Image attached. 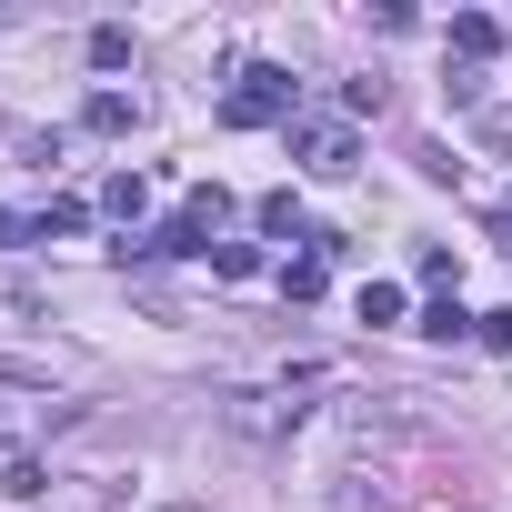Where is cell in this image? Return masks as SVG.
Here are the masks:
<instances>
[{"instance_id":"obj_7","label":"cell","mask_w":512,"mask_h":512,"mask_svg":"<svg viewBox=\"0 0 512 512\" xmlns=\"http://www.w3.org/2000/svg\"><path fill=\"white\" fill-rule=\"evenodd\" d=\"M81 121H91V131H131V101H121V91H91Z\"/></svg>"},{"instance_id":"obj_2","label":"cell","mask_w":512,"mask_h":512,"mask_svg":"<svg viewBox=\"0 0 512 512\" xmlns=\"http://www.w3.org/2000/svg\"><path fill=\"white\" fill-rule=\"evenodd\" d=\"M292 151H302V171H312V181H352V161H362L352 121H292Z\"/></svg>"},{"instance_id":"obj_13","label":"cell","mask_w":512,"mask_h":512,"mask_svg":"<svg viewBox=\"0 0 512 512\" xmlns=\"http://www.w3.org/2000/svg\"><path fill=\"white\" fill-rule=\"evenodd\" d=\"M472 332H482V342H492V352H512V312H482V322H472Z\"/></svg>"},{"instance_id":"obj_10","label":"cell","mask_w":512,"mask_h":512,"mask_svg":"<svg viewBox=\"0 0 512 512\" xmlns=\"http://www.w3.org/2000/svg\"><path fill=\"white\" fill-rule=\"evenodd\" d=\"M221 211H231V201H221V191H211V181H201V191H191V201H181V221H201V231H221Z\"/></svg>"},{"instance_id":"obj_9","label":"cell","mask_w":512,"mask_h":512,"mask_svg":"<svg viewBox=\"0 0 512 512\" xmlns=\"http://www.w3.org/2000/svg\"><path fill=\"white\" fill-rule=\"evenodd\" d=\"M131 61V31H91V71H121Z\"/></svg>"},{"instance_id":"obj_6","label":"cell","mask_w":512,"mask_h":512,"mask_svg":"<svg viewBox=\"0 0 512 512\" xmlns=\"http://www.w3.org/2000/svg\"><path fill=\"white\" fill-rule=\"evenodd\" d=\"M141 201H151V181H141V171H111V181H101V211H121V221H141Z\"/></svg>"},{"instance_id":"obj_11","label":"cell","mask_w":512,"mask_h":512,"mask_svg":"<svg viewBox=\"0 0 512 512\" xmlns=\"http://www.w3.org/2000/svg\"><path fill=\"white\" fill-rule=\"evenodd\" d=\"M362 322H402V292L392 282H362Z\"/></svg>"},{"instance_id":"obj_4","label":"cell","mask_w":512,"mask_h":512,"mask_svg":"<svg viewBox=\"0 0 512 512\" xmlns=\"http://www.w3.org/2000/svg\"><path fill=\"white\" fill-rule=\"evenodd\" d=\"M0 492H11V502H41V492H51V472H41L31 452H11V462H0Z\"/></svg>"},{"instance_id":"obj_14","label":"cell","mask_w":512,"mask_h":512,"mask_svg":"<svg viewBox=\"0 0 512 512\" xmlns=\"http://www.w3.org/2000/svg\"><path fill=\"white\" fill-rule=\"evenodd\" d=\"M161 512H201V502H161Z\"/></svg>"},{"instance_id":"obj_5","label":"cell","mask_w":512,"mask_h":512,"mask_svg":"<svg viewBox=\"0 0 512 512\" xmlns=\"http://www.w3.org/2000/svg\"><path fill=\"white\" fill-rule=\"evenodd\" d=\"M322 282H332V262H322V251H302V262H282V292H292V302H322Z\"/></svg>"},{"instance_id":"obj_8","label":"cell","mask_w":512,"mask_h":512,"mask_svg":"<svg viewBox=\"0 0 512 512\" xmlns=\"http://www.w3.org/2000/svg\"><path fill=\"white\" fill-rule=\"evenodd\" d=\"M31 221H41V241H71L91 211H81V201H51V211H31Z\"/></svg>"},{"instance_id":"obj_1","label":"cell","mask_w":512,"mask_h":512,"mask_svg":"<svg viewBox=\"0 0 512 512\" xmlns=\"http://www.w3.org/2000/svg\"><path fill=\"white\" fill-rule=\"evenodd\" d=\"M221 121H231V131H272V121L292 131V121H302V91H292V71H282V61H251V71L221 91Z\"/></svg>"},{"instance_id":"obj_12","label":"cell","mask_w":512,"mask_h":512,"mask_svg":"<svg viewBox=\"0 0 512 512\" xmlns=\"http://www.w3.org/2000/svg\"><path fill=\"white\" fill-rule=\"evenodd\" d=\"M412 332H432V342H452V332H472V312H452V302H432V312H422Z\"/></svg>"},{"instance_id":"obj_3","label":"cell","mask_w":512,"mask_h":512,"mask_svg":"<svg viewBox=\"0 0 512 512\" xmlns=\"http://www.w3.org/2000/svg\"><path fill=\"white\" fill-rule=\"evenodd\" d=\"M251 221H262L272 241H312V221H302V191H262V211H251Z\"/></svg>"}]
</instances>
